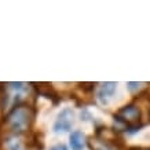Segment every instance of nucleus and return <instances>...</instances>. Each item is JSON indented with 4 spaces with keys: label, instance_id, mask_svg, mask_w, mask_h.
I'll use <instances>...</instances> for the list:
<instances>
[{
    "label": "nucleus",
    "instance_id": "obj_1",
    "mask_svg": "<svg viewBox=\"0 0 150 150\" xmlns=\"http://www.w3.org/2000/svg\"><path fill=\"white\" fill-rule=\"evenodd\" d=\"M32 113L28 106H17L15 109L8 114L7 117V124L8 127L15 132L26 131L29 124H30Z\"/></svg>",
    "mask_w": 150,
    "mask_h": 150
},
{
    "label": "nucleus",
    "instance_id": "obj_2",
    "mask_svg": "<svg viewBox=\"0 0 150 150\" xmlns=\"http://www.w3.org/2000/svg\"><path fill=\"white\" fill-rule=\"evenodd\" d=\"M74 121V113L70 108H65L59 112L57 116V120L54 123V131L55 132H66L69 131Z\"/></svg>",
    "mask_w": 150,
    "mask_h": 150
},
{
    "label": "nucleus",
    "instance_id": "obj_3",
    "mask_svg": "<svg viewBox=\"0 0 150 150\" xmlns=\"http://www.w3.org/2000/svg\"><path fill=\"white\" fill-rule=\"evenodd\" d=\"M117 90V83L113 81H108V83H102L100 87L96 91V98L102 105H108L109 99L114 95V92Z\"/></svg>",
    "mask_w": 150,
    "mask_h": 150
},
{
    "label": "nucleus",
    "instance_id": "obj_4",
    "mask_svg": "<svg viewBox=\"0 0 150 150\" xmlns=\"http://www.w3.org/2000/svg\"><path fill=\"white\" fill-rule=\"evenodd\" d=\"M120 118H123L124 121H128V123H134V121H138L139 117H141V112L138 109L137 106H127L124 109L120 110L118 113Z\"/></svg>",
    "mask_w": 150,
    "mask_h": 150
},
{
    "label": "nucleus",
    "instance_id": "obj_5",
    "mask_svg": "<svg viewBox=\"0 0 150 150\" xmlns=\"http://www.w3.org/2000/svg\"><path fill=\"white\" fill-rule=\"evenodd\" d=\"M72 150H86V137L80 131H73L69 138Z\"/></svg>",
    "mask_w": 150,
    "mask_h": 150
},
{
    "label": "nucleus",
    "instance_id": "obj_6",
    "mask_svg": "<svg viewBox=\"0 0 150 150\" xmlns=\"http://www.w3.org/2000/svg\"><path fill=\"white\" fill-rule=\"evenodd\" d=\"M6 149L7 150H25L23 143L19 138H8L6 141Z\"/></svg>",
    "mask_w": 150,
    "mask_h": 150
},
{
    "label": "nucleus",
    "instance_id": "obj_7",
    "mask_svg": "<svg viewBox=\"0 0 150 150\" xmlns=\"http://www.w3.org/2000/svg\"><path fill=\"white\" fill-rule=\"evenodd\" d=\"M8 86H10V88H13L15 91H21V90H25V88H26V84H25V83H10Z\"/></svg>",
    "mask_w": 150,
    "mask_h": 150
},
{
    "label": "nucleus",
    "instance_id": "obj_8",
    "mask_svg": "<svg viewBox=\"0 0 150 150\" xmlns=\"http://www.w3.org/2000/svg\"><path fill=\"white\" fill-rule=\"evenodd\" d=\"M141 86H142V83H127V88L129 90V91H137V90H139L141 88Z\"/></svg>",
    "mask_w": 150,
    "mask_h": 150
},
{
    "label": "nucleus",
    "instance_id": "obj_9",
    "mask_svg": "<svg viewBox=\"0 0 150 150\" xmlns=\"http://www.w3.org/2000/svg\"><path fill=\"white\" fill-rule=\"evenodd\" d=\"M95 150H114V149L110 147L109 145H105V143H95Z\"/></svg>",
    "mask_w": 150,
    "mask_h": 150
},
{
    "label": "nucleus",
    "instance_id": "obj_10",
    "mask_svg": "<svg viewBox=\"0 0 150 150\" xmlns=\"http://www.w3.org/2000/svg\"><path fill=\"white\" fill-rule=\"evenodd\" d=\"M50 150H68V149H66V146H64L62 143H58V145L51 146Z\"/></svg>",
    "mask_w": 150,
    "mask_h": 150
}]
</instances>
